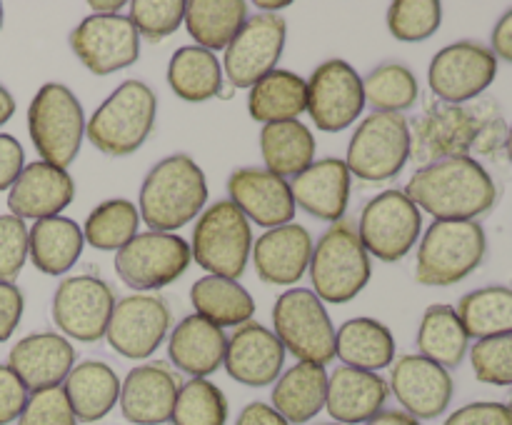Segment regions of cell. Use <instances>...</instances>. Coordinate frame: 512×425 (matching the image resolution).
I'll return each mask as SVG.
<instances>
[{
  "instance_id": "cell-6",
  "label": "cell",
  "mask_w": 512,
  "mask_h": 425,
  "mask_svg": "<svg viewBox=\"0 0 512 425\" xmlns=\"http://www.w3.org/2000/svg\"><path fill=\"white\" fill-rule=\"evenodd\" d=\"M28 133L43 163L68 168L85 138L83 105L63 83H45L28 108Z\"/></svg>"
},
{
  "instance_id": "cell-38",
  "label": "cell",
  "mask_w": 512,
  "mask_h": 425,
  "mask_svg": "<svg viewBox=\"0 0 512 425\" xmlns=\"http://www.w3.org/2000/svg\"><path fill=\"white\" fill-rule=\"evenodd\" d=\"M468 333L453 305H430L418 328V350L423 358L443 365L445 370L458 368L468 353Z\"/></svg>"
},
{
  "instance_id": "cell-61",
  "label": "cell",
  "mask_w": 512,
  "mask_h": 425,
  "mask_svg": "<svg viewBox=\"0 0 512 425\" xmlns=\"http://www.w3.org/2000/svg\"><path fill=\"white\" fill-rule=\"evenodd\" d=\"M510 408H512V393H510Z\"/></svg>"
},
{
  "instance_id": "cell-43",
  "label": "cell",
  "mask_w": 512,
  "mask_h": 425,
  "mask_svg": "<svg viewBox=\"0 0 512 425\" xmlns=\"http://www.w3.org/2000/svg\"><path fill=\"white\" fill-rule=\"evenodd\" d=\"M443 23V5L438 0H395L388 8V28L403 43L428 40Z\"/></svg>"
},
{
  "instance_id": "cell-7",
  "label": "cell",
  "mask_w": 512,
  "mask_h": 425,
  "mask_svg": "<svg viewBox=\"0 0 512 425\" xmlns=\"http://www.w3.org/2000/svg\"><path fill=\"white\" fill-rule=\"evenodd\" d=\"M253 253L250 220L230 200H218L195 223L190 255L210 275L238 280Z\"/></svg>"
},
{
  "instance_id": "cell-40",
  "label": "cell",
  "mask_w": 512,
  "mask_h": 425,
  "mask_svg": "<svg viewBox=\"0 0 512 425\" xmlns=\"http://www.w3.org/2000/svg\"><path fill=\"white\" fill-rule=\"evenodd\" d=\"M138 225L140 210L135 208V203L125 198H113L100 203L88 215L83 238L95 250H115L118 253L123 245H128L138 235Z\"/></svg>"
},
{
  "instance_id": "cell-15",
  "label": "cell",
  "mask_w": 512,
  "mask_h": 425,
  "mask_svg": "<svg viewBox=\"0 0 512 425\" xmlns=\"http://www.w3.org/2000/svg\"><path fill=\"white\" fill-rule=\"evenodd\" d=\"M115 293L98 275H73L58 285L53 295V320L68 338L95 343L105 338Z\"/></svg>"
},
{
  "instance_id": "cell-44",
  "label": "cell",
  "mask_w": 512,
  "mask_h": 425,
  "mask_svg": "<svg viewBox=\"0 0 512 425\" xmlns=\"http://www.w3.org/2000/svg\"><path fill=\"white\" fill-rule=\"evenodd\" d=\"M128 18L138 35L158 43L185 23V3L183 0H135L130 3Z\"/></svg>"
},
{
  "instance_id": "cell-56",
  "label": "cell",
  "mask_w": 512,
  "mask_h": 425,
  "mask_svg": "<svg viewBox=\"0 0 512 425\" xmlns=\"http://www.w3.org/2000/svg\"><path fill=\"white\" fill-rule=\"evenodd\" d=\"M13 113H15V98L10 95V90L0 83V128L13 118Z\"/></svg>"
},
{
  "instance_id": "cell-32",
  "label": "cell",
  "mask_w": 512,
  "mask_h": 425,
  "mask_svg": "<svg viewBox=\"0 0 512 425\" xmlns=\"http://www.w3.org/2000/svg\"><path fill=\"white\" fill-rule=\"evenodd\" d=\"M328 370L315 363H295L285 370L273 388V408L290 425H303L325 408Z\"/></svg>"
},
{
  "instance_id": "cell-12",
  "label": "cell",
  "mask_w": 512,
  "mask_h": 425,
  "mask_svg": "<svg viewBox=\"0 0 512 425\" xmlns=\"http://www.w3.org/2000/svg\"><path fill=\"white\" fill-rule=\"evenodd\" d=\"M498 75V58L475 40L445 45L428 70L430 90L448 105H465L480 98Z\"/></svg>"
},
{
  "instance_id": "cell-58",
  "label": "cell",
  "mask_w": 512,
  "mask_h": 425,
  "mask_svg": "<svg viewBox=\"0 0 512 425\" xmlns=\"http://www.w3.org/2000/svg\"><path fill=\"white\" fill-rule=\"evenodd\" d=\"M288 5H290L288 0H280V3H263V0H258V3H255V8L265 10V13H270V15H278V10H285Z\"/></svg>"
},
{
  "instance_id": "cell-50",
  "label": "cell",
  "mask_w": 512,
  "mask_h": 425,
  "mask_svg": "<svg viewBox=\"0 0 512 425\" xmlns=\"http://www.w3.org/2000/svg\"><path fill=\"white\" fill-rule=\"evenodd\" d=\"M445 425H512V408L505 403H470L455 410Z\"/></svg>"
},
{
  "instance_id": "cell-59",
  "label": "cell",
  "mask_w": 512,
  "mask_h": 425,
  "mask_svg": "<svg viewBox=\"0 0 512 425\" xmlns=\"http://www.w3.org/2000/svg\"><path fill=\"white\" fill-rule=\"evenodd\" d=\"M505 150H508V158L512 163V125L508 128V140H505Z\"/></svg>"
},
{
  "instance_id": "cell-33",
  "label": "cell",
  "mask_w": 512,
  "mask_h": 425,
  "mask_svg": "<svg viewBox=\"0 0 512 425\" xmlns=\"http://www.w3.org/2000/svg\"><path fill=\"white\" fill-rule=\"evenodd\" d=\"M308 110V80L290 70H278L260 78L248 93V113L258 123L298 120Z\"/></svg>"
},
{
  "instance_id": "cell-60",
  "label": "cell",
  "mask_w": 512,
  "mask_h": 425,
  "mask_svg": "<svg viewBox=\"0 0 512 425\" xmlns=\"http://www.w3.org/2000/svg\"><path fill=\"white\" fill-rule=\"evenodd\" d=\"M0 28H3V3H0Z\"/></svg>"
},
{
  "instance_id": "cell-37",
  "label": "cell",
  "mask_w": 512,
  "mask_h": 425,
  "mask_svg": "<svg viewBox=\"0 0 512 425\" xmlns=\"http://www.w3.org/2000/svg\"><path fill=\"white\" fill-rule=\"evenodd\" d=\"M168 85L178 98L203 103L215 98L223 88V68L210 50L200 45H183L168 63Z\"/></svg>"
},
{
  "instance_id": "cell-5",
  "label": "cell",
  "mask_w": 512,
  "mask_h": 425,
  "mask_svg": "<svg viewBox=\"0 0 512 425\" xmlns=\"http://www.w3.org/2000/svg\"><path fill=\"white\" fill-rule=\"evenodd\" d=\"M313 293L325 303L343 305L358 298L370 283L373 265L355 225L338 220L320 235L310 258Z\"/></svg>"
},
{
  "instance_id": "cell-9",
  "label": "cell",
  "mask_w": 512,
  "mask_h": 425,
  "mask_svg": "<svg viewBox=\"0 0 512 425\" xmlns=\"http://www.w3.org/2000/svg\"><path fill=\"white\" fill-rule=\"evenodd\" d=\"M410 160V125L400 113H373L358 125L348 145L350 175L370 183L390 180Z\"/></svg>"
},
{
  "instance_id": "cell-30",
  "label": "cell",
  "mask_w": 512,
  "mask_h": 425,
  "mask_svg": "<svg viewBox=\"0 0 512 425\" xmlns=\"http://www.w3.org/2000/svg\"><path fill=\"white\" fill-rule=\"evenodd\" d=\"M335 358L348 368L378 373L395 363V338L380 320L350 318L335 333Z\"/></svg>"
},
{
  "instance_id": "cell-46",
  "label": "cell",
  "mask_w": 512,
  "mask_h": 425,
  "mask_svg": "<svg viewBox=\"0 0 512 425\" xmlns=\"http://www.w3.org/2000/svg\"><path fill=\"white\" fill-rule=\"evenodd\" d=\"M18 425H78L63 385L30 393Z\"/></svg>"
},
{
  "instance_id": "cell-49",
  "label": "cell",
  "mask_w": 512,
  "mask_h": 425,
  "mask_svg": "<svg viewBox=\"0 0 512 425\" xmlns=\"http://www.w3.org/2000/svg\"><path fill=\"white\" fill-rule=\"evenodd\" d=\"M28 398L30 390L25 388L23 380L10 370V365H0V425L18 420Z\"/></svg>"
},
{
  "instance_id": "cell-57",
  "label": "cell",
  "mask_w": 512,
  "mask_h": 425,
  "mask_svg": "<svg viewBox=\"0 0 512 425\" xmlns=\"http://www.w3.org/2000/svg\"><path fill=\"white\" fill-rule=\"evenodd\" d=\"M123 5V0H108V3H103V0H90L88 8L93 10L95 15H120Z\"/></svg>"
},
{
  "instance_id": "cell-23",
  "label": "cell",
  "mask_w": 512,
  "mask_h": 425,
  "mask_svg": "<svg viewBox=\"0 0 512 425\" xmlns=\"http://www.w3.org/2000/svg\"><path fill=\"white\" fill-rule=\"evenodd\" d=\"M75 198V183L68 170L55 165L30 163L13 183L8 193L10 215L25 220H45L63 213Z\"/></svg>"
},
{
  "instance_id": "cell-36",
  "label": "cell",
  "mask_w": 512,
  "mask_h": 425,
  "mask_svg": "<svg viewBox=\"0 0 512 425\" xmlns=\"http://www.w3.org/2000/svg\"><path fill=\"white\" fill-rule=\"evenodd\" d=\"M248 20V3L243 0H193L185 3V28L195 45L210 50H225Z\"/></svg>"
},
{
  "instance_id": "cell-17",
  "label": "cell",
  "mask_w": 512,
  "mask_h": 425,
  "mask_svg": "<svg viewBox=\"0 0 512 425\" xmlns=\"http://www.w3.org/2000/svg\"><path fill=\"white\" fill-rule=\"evenodd\" d=\"M168 333V303L160 295L135 293L115 303L105 338H108L110 348L123 358L143 360L160 348Z\"/></svg>"
},
{
  "instance_id": "cell-31",
  "label": "cell",
  "mask_w": 512,
  "mask_h": 425,
  "mask_svg": "<svg viewBox=\"0 0 512 425\" xmlns=\"http://www.w3.org/2000/svg\"><path fill=\"white\" fill-rule=\"evenodd\" d=\"M83 245V228L65 215L35 220L28 230V255L35 268L45 275L68 273L80 260Z\"/></svg>"
},
{
  "instance_id": "cell-22",
  "label": "cell",
  "mask_w": 512,
  "mask_h": 425,
  "mask_svg": "<svg viewBox=\"0 0 512 425\" xmlns=\"http://www.w3.org/2000/svg\"><path fill=\"white\" fill-rule=\"evenodd\" d=\"M285 363V348L278 335L260 323L240 325L228 338L225 350V370L238 383L250 388H265L275 383Z\"/></svg>"
},
{
  "instance_id": "cell-35",
  "label": "cell",
  "mask_w": 512,
  "mask_h": 425,
  "mask_svg": "<svg viewBox=\"0 0 512 425\" xmlns=\"http://www.w3.org/2000/svg\"><path fill=\"white\" fill-rule=\"evenodd\" d=\"M190 300L200 318L210 320L218 328H240L250 323L255 313V300L238 280L205 275L190 288Z\"/></svg>"
},
{
  "instance_id": "cell-48",
  "label": "cell",
  "mask_w": 512,
  "mask_h": 425,
  "mask_svg": "<svg viewBox=\"0 0 512 425\" xmlns=\"http://www.w3.org/2000/svg\"><path fill=\"white\" fill-rule=\"evenodd\" d=\"M473 113L475 120H478L473 153L495 155L500 148H505V140H508V123H505L500 105L488 98L478 100V103H473Z\"/></svg>"
},
{
  "instance_id": "cell-54",
  "label": "cell",
  "mask_w": 512,
  "mask_h": 425,
  "mask_svg": "<svg viewBox=\"0 0 512 425\" xmlns=\"http://www.w3.org/2000/svg\"><path fill=\"white\" fill-rule=\"evenodd\" d=\"M495 58H503L512 63V10L503 15L493 28V48Z\"/></svg>"
},
{
  "instance_id": "cell-39",
  "label": "cell",
  "mask_w": 512,
  "mask_h": 425,
  "mask_svg": "<svg viewBox=\"0 0 512 425\" xmlns=\"http://www.w3.org/2000/svg\"><path fill=\"white\" fill-rule=\"evenodd\" d=\"M458 318L468 338H495L512 333V288L490 285L463 295L458 303Z\"/></svg>"
},
{
  "instance_id": "cell-25",
  "label": "cell",
  "mask_w": 512,
  "mask_h": 425,
  "mask_svg": "<svg viewBox=\"0 0 512 425\" xmlns=\"http://www.w3.org/2000/svg\"><path fill=\"white\" fill-rule=\"evenodd\" d=\"M313 235L298 223L270 228L255 240L250 258L255 270L270 285H293L308 273L313 258Z\"/></svg>"
},
{
  "instance_id": "cell-1",
  "label": "cell",
  "mask_w": 512,
  "mask_h": 425,
  "mask_svg": "<svg viewBox=\"0 0 512 425\" xmlns=\"http://www.w3.org/2000/svg\"><path fill=\"white\" fill-rule=\"evenodd\" d=\"M435 220H475L493 210L498 185L475 158H448L423 165L403 190Z\"/></svg>"
},
{
  "instance_id": "cell-53",
  "label": "cell",
  "mask_w": 512,
  "mask_h": 425,
  "mask_svg": "<svg viewBox=\"0 0 512 425\" xmlns=\"http://www.w3.org/2000/svg\"><path fill=\"white\" fill-rule=\"evenodd\" d=\"M235 425H290L273 405L268 403H250L240 410Z\"/></svg>"
},
{
  "instance_id": "cell-34",
  "label": "cell",
  "mask_w": 512,
  "mask_h": 425,
  "mask_svg": "<svg viewBox=\"0 0 512 425\" xmlns=\"http://www.w3.org/2000/svg\"><path fill=\"white\" fill-rule=\"evenodd\" d=\"M315 135L300 120L270 123L260 130V153L270 173L280 178H295L315 163Z\"/></svg>"
},
{
  "instance_id": "cell-2",
  "label": "cell",
  "mask_w": 512,
  "mask_h": 425,
  "mask_svg": "<svg viewBox=\"0 0 512 425\" xmlns=\"http://www.w3.org/2000/svg\"><path fill=\"white\" fill-rule=\"evenodd\" d=\"M208 203V180L190 155L175 153L160 160L140 188V218L155 233H175Z\"/></svg>"
},
{
  "instance_id": "cell-14",
  "label": "cell",
  "mask_w": 512,
  "mask_h": 425,
  "mask_svg": "<svg viewBox=\"0 0 512 425\" xmlns=\"http://www.w3.org/2000/svg\"><path fill=\"white\" fill-rule=\"evenodd\" d=\"M285 35H288V25L283 15H250L225 48L223 73L228 75L230 85L253 88L260 78L273 73L283 55Z\"/></svg>"
},
{
  "instance_id": "cell-13",
  "label": "cell",
  "mask_w": 512,
  "mask_h": 425,
  "mask_svg": "<svg viewBox=\"0 0 512 425\" xmlns=\"http://www.w3.org/2000/svg\"><path fill=\"white\" fill-rule=\"evenodd\" d=\"M365 108L363 78L345 60H325L308 80V110L315 128L340 133L360 118Z\"/></svg>"
},
{
  "instance_id": "cell-18",
  "label": "cell",
  "mask_w": 512,
  "mask_h": 425,
  "mask_svg": "<svg viewBox=\"0 0 512 425\" xmlns=\"http://www.w3.org/2000/svg\"><path fill=\"white\" fill-rule=\"evenodd\" d=\"M475 128L473 105H433L410 128V155L425 165L465 158L473 153Z\"/></svg>"
},
{
  "instance_id": "cell-51",
  "label": "cell",
  "mask_w": 512,
  "mask_h": 425,
  "mask_svg": "<svg viewBox=\"0 0 512 425\" xmlns=\"http://www.w3.org/2000/svg\"><path fill=\"white\" fill-rule=\"evenodd\" d=\"M25 310V298L20 288L8 280H0V343L15 333Z\"/></svg>"
},
{
  "instance_id": "cell-27",
  "label": "cell",
  "mask_w": 512,
  "mask_h": 425,
  "mask_svg": "<svg viewBox=\"0 0 512 425\" xmlns=\"http://www.w3.org/2000/svg\"><path fill=\"white\" fill-rule=\"evenodd\" d=\"M390 395V385L380 373L340 365L328 375V398L325 408L340 425L368 423L383 410Z\"/></svg>"
},
{
  "instance_id": "cell-29",
  "label": "cell",
  "mask_w": 512,
  "mask_h": 425,
  "mask_svg": "<svg viewBox=\"0 0 512 425\" xmlns=\"http://www.w3.org/2000/svg\"><path fill=\"white\" fill-rule=\"evenodd\" d=\"M120 378L103 360H85L65 378L63 390L78 423L103 420L120 400Z\"/></svg>"
},
{
  "instance_id": "cell-47",
  "label": "cell",
  "mask_w": 512,
  "mask_h": 425,
  "mask_svg": "<svg viewBox=\"0 0 512 425\" xmlns=\"http://www.w3.org/2000/svg\"><path fill=\"white\" fill-rule=\"evenodd\" d=\"M28 260V225L15 215H0V280L13 283Z\"/></svg>"
},
{
  "instance_id": "cell-55",
  "label": "cell",
  "mask_w": 512,
  "mask_h": 425,
  "mask_svg": "<svg viewBox=\"0 0 512 425\" xmlns=\"http://www.w3.org/2000/svg\"><path fill=\"white\" fill-rule=\"evenodd\" d=\"M368 425H420V420L405 410H380L373 420H368Z\"/></svg>"
},
{
  "instance_id": "cell-41",
  "label": "cell",
  "mask_w": 512,
  "mask_h": 425,
  "mask_svg": "<svg viewBox=\"0 0 512 425\" xmlns=\"http://www.w3.org/2000/svg\"><path fill=\"white\" fill-rule=\"evenodd\" d=\"M363 93L375 113L403 115V110H410L418 100L420 85L408 65L383 63L363 80Z\"/></svg>"
},
{
  "instance_id": "cell-3",
  "label": "cell",
  "mask_w": 512,
  "mask_h": 425,
  "mask_svg": "<svg viewBox=\"0 0 512 425\" xmlns=\"http://www.w3.org/2000/svg\"><path fill=\"white\" fill-rule=\"evenodd\" d=\"M485 253L488 235L478 220H433L420 240L415 280L430 288H448L475 273Z\"/></svg>"
},
{
  "instance_id": "cell-28",
  "label": "cell",
  "mask_w": 512,
  "mask_h": 425,
  "mask_svg": "<svg viewBox=\"0 0 512 425\" xmlns=\"http://www.w3.org/2000/svg\"><path fill=\"white\" fill-rule=\"evenodd\" d=\"M225 350H228V335L223 333V328L200 318L198 313L180 320L170 333V360L175 368L193 378L215 373L223 365Z\"/></svg>"
},
{
  "instance_id": "cell-45",
  "label": "cell",
  "mask_w": 512,
  "mask_h": 425,
  "mask_svg": "<svg viewBox=\"0 0 512 425\" xmlns=\"http://www.w3.org/2000/svg\"><path fill=\"white\" fill-rule=\"evenodd\" d=\"M475 378L488 385H512V333L483 338L470 350Z\"/></svg>"
},
{
  "instance_id": "cell-52",
  "label": "cell",
  "mask_w": 512,
  "mask_h": 425,
  "mask_svg": "<svg viewBox=\"0 0 512 425\" xmlns=\"http://www.w3.org/2000/svg\"><path fill=\"white\" fill-rule=\"evenodd\" d=\"M25 168V153L23 145L13 135L0 133V193L13 188L18 175Z\"/></svg>"
},
{
  "instance_id": "cell-4",
  "label": "cell",
  "mask_w": 512,
  "mask_h": 425,
  "mask_svg": "<svg viewBox=\"0 0 512 425\" xmlns=\"http://www.w3.org/2000/svg\"><path fill=\"white\" fill-rule=\"evenodd\" d=\"M158 98L143 80H125L85 123L90 143L105 155L123 158L143 148L155 128Z\"/></svg>"
},
{
  "instance_id": "cell-8",
  "label": "cell",
  "mask_w": 512,
  "mask_h": 425,
  "mask_svg": "<svg viewBox=\"0 0 512 425\" xmlns=\"http://www.w3.org/2000/svg\"><path fill=\"white\" fill-rule=\"evenodd\" d=\"M273 333L285 353L300 363L328 365L335 360V328L323 300L308 288H290L273 305Z\"/></svg>"
},
{
  "instance_id": "cell-10",
  "label": "cell",
  "mask_w": 512,
  "mask_h": 425,
  "mask_svg": "<svg viewBox=\"0 0 512 425\" xmlns=\"http://www.w3.org/2000/svg\"><path fill=\"white\" fill-rule=\"evenodd\" d=\"M423 230V210L398 188L383 190L360 213L358 235L368 255L383 263L403 260Z\"/></svg>"
},
{
  "instance_id": "cell-24",
  "label": "cell",
  "mask_w": 512,
  "mask_h": 425,
  "mask_svg": "<svg viewBox=\"0 0 512 425\" xmlns=\"http://www.w3.org/2000/svg\"><path fill=\"white\" fill-rule=\"evenodd\" d=\"M8 365L30 393L58 388L75 368V348L58 333H33L13 345Z\"/></svg>"
},
{
  "instance_id": "cell-11",
  "label": "cell",
  "mask_w": 512,
  "mask_h": 425,
  "mask_svg": "<svg viewBox=\"0 0 512 425\" xmlns=\"http://www.w3.org/2000/svg\"><path fill=\"white\" fill-rule=\"evenodd\" d=\"M190 243L175 233H138L115 253V273L133 290H160L188 270Z\"/></svg>"
},
{
  "instance_id": "cell-21",
  "label": "cell",
  "mask_w": 512,
  "mask_h": 425,
  "mask_svg": "<svg viewBox=\"0 0 512 425\" xmlns=\"http://www.w3.org/2000/svg\"><path fill=\"white\" fill-rule=\"evenodd\" d=\"M180 383L178 373L165 363L138 365L128 373L120 385V410L128 423L135 425H163L173 418L175 400Z\"/></svg>"
},
{
  "instance_id": "cell-42",
  "label": "cell",
  "mask_w": 512,
  "mask_h": 425,
  "mask_svg": "<svg viewBox=\"0 0 512 425\" xmlns=\"http://www.w3.org/2000/svg\"><path fill=\"white\" fill-rule=\"evenodd\" d=\"M170 420L175 425H225L228 423V398L210 380L193 378L180 388Z\"/></svg>"
},
{
  "instance_id": "cell-26",
  "label": "cell",
  "mask_w": 512,
  "mask_h": 425,
  "mask_svg": "<svg viewBox=\"0 0 512 425\" xmlns=\"http://www.w3.org/2000/svg\"><path fill=\"white\" fill-rule=\"evenodd\" d=\"M350 170L345 160L323 158L315 160L310 168L295 175L290 190H293L295 205L318 220L338 223L343 220L350 200Z\"/></svg>"
},
{
  "instance_id": "cell-62",
  "label": "cell",
  "mask_w": 512,
  "mask_h": 425,
  "mask_svg": "<svg viewBox=\"0 0 512 425\" xmlns=\"http://www.w3.org/2000/svg\"><path fill=\"white\" fill-rule=\"evenodd\" d=\"M328 425H340V423H328Z\"/></svg>"
},
{
  "instance_id": "cell-16",
  "label": "cell",
  "mask_w": 512,
  "mask_h": 425,
  "mask_svg": "<svg viewBox=\"0 0 512 425\" xmlns=\"http://www.w3.org/2000/svg\"><path fill=\"white\" fill-rule=\"evenodd\" d=\"M70 48L93 75L128 68L140 55V35L128 15H90L70 33Z\"/></svg>"
},
{
  "instance_id": "cell-20",
  "label": "cell",
  "mask_w": 512,
  "mask_h": 425,
  "mask_svg": "<svg viewBox=\"0 0 512 425\" xmlns=\"http://www.w3.org/2000/svg\"><path fill=\"white\" fill-rule=\"evenodd\" d=\"M230 203L260 228H280L295 215L290 183L263 168H240L228 178Z\"/></svg>"
},
{
  "instance_id": "cell-19",
  "label": "cell",
  "mask_w": 512,
  "mask_h": 425,
  "mask_svg": "<svg viewBox=\"0 0 512 425\" xmlns=\"http://www.w3.org/2000/svg\"><path fill=\"white\" fill-rule=\"evenodd\" d=\"M390 390L405 413L415 420H433L448 410L453 400V375L443 365L423 358L420 353L400 355L390 370Z\"/></svg>"
}]
</instances>
